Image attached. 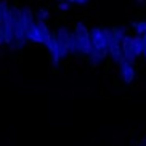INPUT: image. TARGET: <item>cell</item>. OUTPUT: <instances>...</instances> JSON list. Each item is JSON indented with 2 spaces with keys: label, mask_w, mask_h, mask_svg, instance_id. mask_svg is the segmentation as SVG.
I'll return each instance as SVG.
<instances>
[{
  "label": "cell",
  "mask_w": 146,
  "mask_h": 146,
  "mask_svg": "<svg viewBox=\"0 0 146 146\" xmlns=\"http://www.w3.org/2000/svg\"><path fill=\"white\" fill-rule=\"evenodd\" d=\"M111 31H112V34L116 35L117 39H120V40H124V37L127 35V27L122 26V24H119V26H114Z\"/></svg>",
  "instance_id": "30bf717a"
},
{
  "label": "cell",
  "mask_w": 146,
  "mask_h": 146,
  "mask_svg": "<svg viewBox=\"0 0 146 146\" xmlns=\"http://www.w3.org/2000/svg\"><path fill=\"white\" fill-rule=\"evenodd\" d=\"M0 18H2V10H0Z\"/></svg>",
  "instance_id": "ac0fdd59"
},
{
  "label": "cell",
  "mask_w": 146,
  "mask_h": 146,
  "mask_svg": "<svg viewBox=\"0 0 146 146\" xmlns=\"http://www.w3.org/2000/svg\"><path fill=\"white\" fill-rule=\"evenodd\" d=\"M34 24H35V29H37V32H39L40 40H42V45H45V43H47V40L50 39V35H52V31H50V27L47 26V23H45V21H40V19H37Z\"/></svg>",
  "instance_id": "8992f818"
},
{
  "label": "cell",
  "mask_w": 146,
  "mask_h": 146,
  "mask_svg": "<svg viewBox=\"0 0 146 146\" xmlns=\"http://www.w3.org/2000/svg\"><path fill=\"white\" fill-rule=\"evenodd\" d=\"M88 63H90V66L92 68H98V66H101L103 64V61L106 60L108 56H104L103 53H100V52H96V50H93L92 48V52L88 53Z\"/></svg>",
  "instance_id": "52a82bcc"
},
{
  "label": "cell",
  "mask_w": 146,
  "mask_h": 146,
  "mask_svg": "<svg viewBox=\"0 0 146 146\" xmlns=\"http://www.w3.org/2000/svg\"><path fill=\"white\" fill-rule=\"evenodd\" d=\"M23 13V19H24V24H26V31L29 29L32 24H34V13L31 11V8H23L21 10Z\"/></svg>",
  "instance_id": "9c48e42d"
},
{
  "label": "cell",
  "mask_w": 146,
  "mask_h": 146,
  "mask_svg": "<svg viewBox=\"0 0 146 146\" xmlns=\"http://www.w3.org/2000/svg\"><path fill=\"white\" fill-rule=\"evenodd\" d=\"M53 34H55L56 48H58L60 60H64L68 55H71V29L66 26H61Z\"/></svg>",
  "instance_id": "7a4b0ae2"
},
{
  "label": "cell",
  "mask_w": 146,
  "mask_h": 146,
  "mask_svg": "<svg viewBox=\"0 0 146 146\" xmlns=\"http://www.w3.org/2000/svg\"><path fill=\"white\" fill-rule=\"evenodd\" d=\"M137 3H140V5H143V3H145V0H137Z\"/></svg>",
  "instance_id": "2e32d148"
},
{
  "label": "cell",
  "mask_w": 146,
  "mask_h": 146,
  "mask_svg": "<svg viewBox=\"0 0 146 146\" xmlns=\"http://www.w3.org/2000/svg\"><path fill=\"white\" fill-rule=\"evenodd\" d=\"M90 42L92 48L96 52L103 53L104 56H108V35H106V27L95 26L90 29Z\"/></svg>",
  "instance_id": "3957f363"
},
{
  "label": "cell",
  "mask_w": 146,
  "mask_h": 146,
  "mask_svg": "<svg viewBox=\"0 0 146 146\" xmlns=\"http://www.w3.org/2000/svg\"><path fill=\"white\" fill-rule=\"evenodd\" d=\"M69 8H71V3H69V2H66V0L58 2V10H60V11H68Z\"/></svg>",
  "instance_id": "4fadbf2b"
},
{
  "label": "cell",
  "mask_w": 146,
  "mask_h": 146,
  "mask_svg": "<svg viewBox=\"0 0 146 146\" xmlns=\"http://www.w3.org/2000/svg\"><path fill=\"white\" fill-rule=\"evenodd\" d=\"M122 53H124V58L130 60L132 63L137 61V58L133 55V35L127 34L124 37V40H122Z\"/></svg>",
  "instance_id": "5b68a950"
},
{
  "label": "cell",
  "mask_w": 146,
  "mask_h": 146,
  "mask_svg": "<svg viewBox=\"0 0 146 146\" xmlns=\"http://www.w3.org/2000/svg\"><path fill=\"white\" fill-rule=\"evenodd\" d=\"M141 39H143V58L146 60V32L141 35Z\"/></svg>",
  "instance_id": "5bb4252c"
},
{
  "label": "cell",
  "mask_w": 146,
  "mask_h": 146,
  "mask_svg": "<svg viewBox=\"0 0 146 146\" xmlns=\"http://www.w3.org/2000/svg\"><path fill=\"white\" fill-rule=\"evenodd\" d=\"M133 55H135V58L143 56V39H141V35H133Z\"/></svg>",
  "instance_id": "ba28073f"
},
{
  "label": "cell",
  "mask_w": 146,
  "mask_h": 146,
  "mask_svg": "<svg viewBox=\"0 0 146 146\" xmlns=\"http://www.w3.org/2000/svg\"><path fill=\"white\" fill-rule=\"evenodd\" d=\"M88 2H90V0H77L76 3L77 5H85V3H88Z\"/></svg>",
  "instance_id": "9a60e30c"
},
{
  "label": "cell",
  "mask_w": 146,
  "mask_h": 146,
  "mask_svg": "<svg viewBox=\"0 0 146 146\" xmlns=\"http://www.w3.org/2000/svg\"><path fill=\"white\" fill-rule=\"evenodd\" d=\"M35 16H37V19H40V21H47L48 18H50V11H48L47 8H39L35 11Z\"/></svg>",
  "instance_id": "7c38bea8"
},
{
  "label": "cell",
  "mask_w": 146,
  "mask_h": 146,
  "mask_svg": "<svg viewBox=\"0 0 146 146\" xmlns=\"http://www.w3.org/2000/svg\"><path fill=\"white\" fill-rule=\"evenodd\" d=\"M92 52L90 31L85 26V23H76L74 32L71 31V53L77 56H88Z\"/></svg>",
  "instance_id": "6da1fadb"
},
{
  "label": "cell",
  "mask_w": 146,
  "mask_h": 146,
  "mask_svg": "<svg viewBox=\"0 0 146 146\" xmlns=\"http://www.w3.org/2000/svg\"><path fill=\"white\" fill-rule=\"evenodd\" d=\"M58 2H61V0H58Z\"/></svg>",
  "instance_id": "d6986e66"
},
{
  "label": "cell",
  "mask_w": 146,
  "mask_h": 146,
  "mask_svg": "<svg viewBox=\"0 0 146 146\" xmlns=\"http://www.w3.org/2000/svg\"><path fill=\"white\" fill-rule=\"evenodd\" d=\"M145 146H146V145H145Z\"/></svg>",
  "instance_id": "ffe728a7"
},
{
  "label": "cell",
  "mask_w": 146,
  "mask_h": 146,
  "mask_svg": "<svg viewBox=\"0 0 146 146\" xmlns=\"http://www.w3.org/2000/svg\"><path fill=\"white\" fill-rule=\"evenodd\" d=\"M132 27L135 29L137 35H143L146 32V21H135L132 23Z\"/></svg>",
  "instance_id": "8fae6325"
},
{
  "label": "cell",
  "mask_w": 146,
  "mask_h": 146,
  "mask_svg": "<svg viewBox=\"0 0 146 146\" xmlns=\"http://www.w3.org/2000/svg\"><path fill=\"white\" fill-rule=\"evenodd\" d=\"M66 2H69V3H76L77 0H66Z\"/></svg>",
  "instance_id": "e0dca14e"
},
{
  "label": "cell",
  "mask_w": 146,
  "mask_h": 146,
  "mask_svg": "<svg viewBox=\"0 0 146 146\" xmlns=\"http://www.w3.org/2000/svg\"><path fill=\"white\" fill-rule=\"evenodd\" d=\"M117 66H119L120 80L124 82V84H127V85H130V84L135 80V76H137V72H135V63H132V61L127 60V58H122V60L117 63Z\"/></svg>",
  "instance_id": "277c9868"
}]
</instances>
